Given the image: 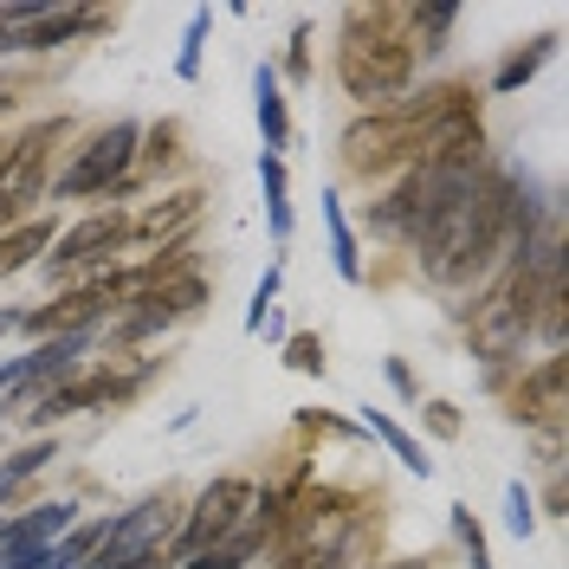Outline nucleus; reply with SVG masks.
I'll use <instances>...</instances> for the list:
<instances>
[{"label":"nucleus","mask_w":569,"mask_h":569,"mask_svg":"<svg viewBox=\"0 0 569 569\" xmlns=\"http://www.w3.org/2000/svg\"><path fill=\"white\" fill-rule=\"evenodd\" d=\"M323 201V240H330V266H337V279H362V247H356V227L350 213H343V201L337 194H318Z\"/></svg>","instance_id":"16"},{"label":"nucleus","mask_w":569,"mask_h":569,"mask_svg":"<svg viewBox=\"0 0 569 569\" xmlns=\"http://www.w3.org/2000/svg\"><path fill=\"white\" fill-rule=\"evenodd\" d=\"M252 117H259L266 156H284V149H291V104H284L279 71H272V66H259V71H252Z\"/></svg>","instance_id":"13"},{"label":"nucleus","mask_w":569,"mask_h":569,"mask_svg":"<svg viewBox=\"0 0 569 569\" xmlns=\"http://www.w3.org/2000/svg\"><path fill=\"white\" fill-rule=\"evenodd\" d=\"M447 525H453V543L466 550V569H492V557H486V531H479L472 505H447Z\"/></svg>","instance_id":"22"},{"label":"nucleus","mask_w":569,"mask_h":569,"mask_svg":"<svg viewBox=\"0 0 569 569\" xmlns=\"http://www.w3.org/2000/svg\"><path fill=\"white\" fill-rule=\"evenodd\" d=\"M110 13H91V7H52L46 20H33L27 33H13V52H52V46H66L78 33H104Z\"/></svg>","instance_id":"11"},{"label":"nucleus","mask_w":569,"mask_h":569,"mask_svg":"<svg viewBox=\"0 0 569 569\" xmlns=\"http://www.w3.org/2000/svg\"><path fill=\"white\" fill-rule=\"evenodd\" d=\"M176 531H181V498L176 492H149L142 505H130V511L110 518L104 543H98V557H91L84 569H162Z\"/></svg>","instance_id":"2"},{"label":"nucleus","mask_w":569,"mask_h":569,"mask_svg":"<svg viewBox=\"0 0 569 569\" xmlns=\"http://www.w3.org/2000/svg\"><path fill=\"white\" fill-rule=\"evenodd\" d=\"M421 421H427V433H440V440H460V408H453V401H427Z\"/></svg>","instance_id":"28"},{"label":"nucleus","mask_w":569,"mask_h":569,"mask_svg":"<svg viewBox=\"0 0 569 569\" xmlns=\"http://www.w3.org/2000/svg\"><path fill=\"white\" fill-rule=\"evenodd\" d=\"M453 20H460V7H447V0H433V7H401V27L415 39V59H421V52H447Z\"/></svg>","instance_id":"18"},{"label":"nucleus","mask_w":569,"mask_h":569,"mask_svg":"<svg viewBox=\"0 0 569 569\" xmlns=\"http://www.w3.org/2000/svg\"><path fill=\"white\" fill-rule=\"evenodd\" d=\"M382 376H389V389L401 395V401H421V382H415V369H408L401 356H389V362H382Z\"/></svg>","instance_id":"31"},{"label":"nucleus","mask_w":569,"mask_h":569,"mask_svg":"<svg viewBox=\"0 0 569 569\" xmlns=\"http://www.w3.org/2000/svg\"><path fill=\"white\" fill-rule=\"evenodd\" d=\"M39 569H59V563H52V557H46V563H39Z\"/></svg>","instance_id":"34"},{"label":"nucleus","mask_w":569,"mask_h":569,"mask_svg":"<svg viewBox=\"0 0 569 569\" xmlns=\"http://www.w3.org/2000/svg\"><path fill=\"white\" fill-rule=\"evenodd\" d=\"M284 369H298V376H323V337L291 330V337H284Z\"/></svg>","instance_id":"24"},{"label":"nucleus","mask_w":569,"mask_h":569,"mask_svg":"<svg viewBox=\"0 0 569 569\" xmlns=\"http://www.w3.org/2000/svg\"><path fill=\"white\" fill-rule=\"evenodd\" d=\"M117 247H130V220H123L117 208L84 213L78 227H66V233L52 240V252H46V272L59 279V272H78V266H98V259H110Z\"/></svg>","instance_id":"9"},{"label":"nucleus","mask_w":569,"mask_h":569,"mask_svg":"<svg viewBox=\"0 0 569 569\" xmlns=\"http://www.w3.org/2000/svg\"><path fill=\"white\" fill-rule=\"evenodd\" d=\"M337 84L362 110L408 98L415 39L401 27V7H343V20H337Z\"/></svg>","instance_id":"1"},{"label":"nucleus","mask_w":569,"mask_h":569,"mask_svg":"<svg viewBox=\"0 0 569 569\" xmlns=\"http://www.w3.org/2000/svg\"><path fill=\"white\" fill-rule=\"evenodd\" d=\"M0 220H7V208H0Z\"/></svg>","instance_id":"35"},{"label":"nucleus","mask_w":569,"mask_h":569,"mask_svg":"<svg viewBox=\"0 0 569 569\" xmlns=\"http://www.w3.org/2000/svg\"><path fill=\"white\" fill-rule=\"evenodd\" d=\"M298 427H305V433H337V440H356V433H362V427L337 421V415H318V408H305V415H298Z\"/></svg>","instance_id":"30"},{"label":"nucleus","mask_w":569,"mask_h":569,"mask_svg":"<svg viewBox=\"0 0 569 569\" xmlns=\"http://www.w3.org/2000/svg\"><path fill=\"white\" fill-rule=\"evenodd\" d=\"M201 305H208V279H201V272H181V279L156 284V291H137L130 311H123V323H117V343H142V337H156V330H169V323L201 318Z\"/></svg>","instance_id":"7"},{"label":"nucleus","mask_w":569,"mask_h":569,"mask_svg":"<svg viewBox=\"0 0 569 569\" xmlns=\"http://www.w3.org/2000/svg\"><path fill=\"white\" fill-rule=\"evenodd\" d=\"M208 27H213V13H208V7H194V13H188V33H181V52H176V78H181V84H194V78H201V46H208Z\"/></svg>","instance_id":"21"},{"label":"nucleus","mask_w":569,"mask_h":569,"mask_svg":"<svg viewBox=\"0 0 569 569\" xmlns=\"http://www.w3.org/2000/svg\"><path fill=\"white\" fill-rule=\"evenodd\" d=\"M252 505H259V486L240 479V472H227V479L201 486V498L181 511V531H176V543H169V563H194V557L213 550L220 537H233L252 518Z\"/></svg>","instance_id":"4"},{"label":"nucleus","mask_w":569,"mask_h":569,"mask_svg":"<svg viewBox=\"0 0 569 569\" xmlns=\"http://www.w3.org/2000/svg\"><path fill=\"white\" fill-rule=\"evenodd\" d=\"M142 389V376H117V369H84V376H66L59 389H46L27 408V427H52L66 415H84V408H110V401H130Z\"/></svg>","instance_id":"8"},{"label":"nucleus","mask_w":569,"mask_h":569,"mask_svg":"<svg viewBox=\"0 0 569 569\" xmlns=\"http://www.w3.org/2000/svg\"><path fill=\"white\" fill-rule=\"evenodd\" d=\"M137 149H142V123L117 117V123H104L98 137H84L78 149H71V162L52 176L46 194H52V201H91V194H110V188H123V181H130Z\"/></svg>","instance_id":"3"},{"label":"nucleus","mask_w":569,"mask_h":569,"mask_svg":"<svg viewBox=\"0 0 569 569\" xmlns=\"http://www.w3.org/2000/svg\"><path fill=\"white\" fill-rule=\"evenodd\" d=\"M550 52H557V39H550V33H537V39H525V46H511V52L498 59V71H492V91H498V98H511L518 84H531Z\"/></svg>","instance_id":"17"},{"label":"nucleus","mask_w":569,"mask_h":569,"mask_svg":"<svg viewBox=\"0 0 569 569\" xmlns=\"http://www.w3.org/2000/svg\"><path fill=\"white\" fill-rule=\"evenodd\" d=\"M279 279H284V266H266V279L252 284V305H247V330H259V323L272 318V298H279Z\"/></svg>","instance_id":"25"},{"label":"nucleus","mask_w":569,"mask_h":569,"mask_svg":"<svg viewBox=\"0 0 569 569\" xmlns=\"http://www.w3.org/2000/svg\"><path fill=\"white\" fill-rule=\"evenodd\" d=\"M59 137H66V117H46L13 149H0V208H7V220H27V208L52 188L46 162H52V142Z\"/></svg>","instance_id":"6"},{"label":"nucleus","mask_w":569,"mask_h":569,"mask_svg":"<svg viewBox=\"0 0 569 569\" xmlns=\"http://www.w3.org/2000/svg\"><path fill=\"white\" fill-rule=\"evenodd\" d=\"M259 188H266V227L272 240H291V176H284V156H259Z\"/></svg>","instance_id":"19"},{"label":"nucleus","mask_w":569,"mask_h":569,"mask_svg":"<svg viewBox=\"0 0 569 569\" xmlns=\"http://www.w3.org/2000/svg\"><path fill=\"white\" fill-rule=\"evenodd\" d=\"M505 511H511V531H518V537H531L537 505H531V492H525V486H505Z\"/></svg>","instance_id":"29"},{"label":"nucleus","mask_w":569,"mask_h":569,"mask_svg":"<svg viewBox=\"0 0 569 569\" xmlns=\"http://www.w3.org/2000/svg\"><path fill=\"white\" fill-rule=\"evenodd\" d=\"M415 123L401 117V104H382V110H362L350 130H343V169L362 181H389L401 169H415Z\"/></svg>","instance_id":"5"},{"label":"nucleus","mask_w":569,"mask_h":569,"mask_svg":"<svg viewBox=\"0 0 569 569\" xmlns=\"http://www.w3.org/2000/svg\"><path fill=\"white\" fill-rule=\"evenodd\" d=\"M52 240H59V227H52L46 213H27V220L0 227V279H13V272L39 266V259L52 252Z\"/></svg>","instance_id":"12"},{"label":"nucleus","mask_w":569,"mask_h":569,"mask_svg":"<svg viewBox=\"0 0 569 569\" xmlns=\"http://www.w3.org/2000/svg\"><path fill=\"white\" fill-rule=\"evenodd\" d=\"M362 427H369V433H376V440L389 447L395 460L408 466V472H421V479H427V472H433V460H427V453H421V440H415V433H408V427H401V421H389L382 408H362Z\"/></svg>","instance_id":"20"},{"label":"nucleus","mask_w":569,"mask_h":569,"mask_svg":"<svg viewBox=\"0 0 569 569\" xmlns=\"http://www.w3.org/2000/svg\"><path fill=\"white\" fill-rule=\"evenodd\" d=\"M266 543H272V525H266V518H247L233 537H220L213 550H201L194 563H181V569H247Z\"/></svg>","instance_id":"14"},{"label":"nucleus","mask_w":569,"mask_h":569,"mask_svg":"<svg viewBox=\"0 0 569 569\" xmlns=\"http://www.w3.org/2000/svg\"><path fill=\"white\" fill-rule=\"evenodd\" d=\"M201 201H208L201 188H181V194H169L162 208H149L142 220H130V240H176L181 227L201 213Z\"/></svg>","instance_id":"15"},{"label":"nucleus","mask_w":569,"mask_h":569,"mask_svg":"<svg viewBox=\"0 0 569 569\" xmlns=\"http://www.w3.org/2000/svg\"><path fill=\"white\" fill-rule=\"evenodd\" d=\"M181 156V123L169 117V123H149L142 130V149H137V162H149V169H169Z\"/></svg>","instance_id":"23"},{"label":"nucleus","mask_w":569,"mask_h":569,"mask_svg":"<svg viewBox=\"0 0 569 569\" xmlns=\"http://www.w3.org/2000/svg\"><path fill=\"white\" fill-rule=\"evenodd\" d=\"M284 71H291V78H298V84H305V78H311V27H305V20H298V27H291V52H284Z\"/></svg>","instance_id":"27"},{"label":"nucleus","mask_w":569,"mask_h":569,"mask_svg":"<svg viewBox=\"0 0 569 569\" xmlns=\"http://www.w3.org/2000/svg\"><path fill=\"white\" fill-rule=\"evenodd\" d=\"M511 415L525 427H563V356H543L531 376H518Z\"/></svg>","instance_id":"10"},{"label":"nucleus","mask_w":569,"mask_h":569,"mask_svg":"<svg viewBox=\"0 0 569 569\" xmlns=\"http://www.w3.org/2000/svg\"><path fill=\"white\" fill-rule=\"evenodd\" d=\"M52 453H59L52 440H33L27 453H13V460H7V479H13V486H20V479H33V472H39L46 460H52Z\"/></svg>","instance_id":"26"},{"label":"nucleus","mask_w":569,"mask_h":569,"mask_svg":"<svg viewBox=\"0 0 569 569\" xmlns=\"http://www.w3.org/2000/svg\"><path fill=\"white\" fill-rule=\"evenodd\" d=\"M389 569H427V557H401V563H389Z\"/></svg>","instance_id":"33"},{"label":"nucleus","mask_w":569,"mask_h":569,"mask_svg":"<svg viewBox=\"0 0 569 569\" xmlns=\"http://www.w3.org/2000/svg\"><path fill=\"white\" fill-rule=\"evenodd\" d=\"M20 318H27V311H0V337H7V330H20Z\"/></svg>","instance_id":"32"}]
</instances>
